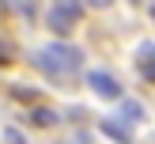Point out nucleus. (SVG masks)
Returning a JSON list of instances; mask_svg holds the SVG:
<instances>
[{
    "label": "nucleus",
    "instance_id": "7ed1b4c3",
    "mask_svg": "<svg viewBox=\"0 0 155 144\" xmlns=\"http://www.w3.org/2000/svg\"><path fill=\"white\" fill-rule=\"evenodd\" d=\"M87 87L95 91V95L102 99H125V87L117 83V76H110L106 68H95V72H87Z\"/></svg>",
    "mask_w": 155,
    "mask_h": 144
},
{
    "label": "nucleus",
    "instance_id": "1a4fd4ad",
    "mask_svg": "<svg viewBox=\"0 0 155 144\" xmlns=\"http://www.w3.org/2000/svg\"><path fill=\"white\" fill-rule=\"evenodd\" d=\"M15 57V49H12V45H0V61H12Z\"/></svg>",
    "mask_w": 155,
    "mask_h": 144
},
{
    "label": "nucleus",
    "instance_id": "f03ea898",
    "mask_svg": "<svg viewBox=\"0 0 155 144\" xmlns=\"http://www.w3.org/2000/svg\"><path fill=\"white\" fill-rule=\"evenodd\" d=\"M45 23H49L53 34L64 38L68 30L80 23V4H76V0H61V4H53V8H49V15H45Z\"/></svg>",
    "mask_w": 155,
    "mask_h": 144
},
{
    "label": "nucleus",
    "instance_id": "6e6552de",
    "mask_svg": "<svg viewBox=\"0 0 155 144\" xmlns=\"http://www.w3.org/2000/svg\"><path fill=\"white\" fill-rule=\"evenodd\" d=\"M15 99H27V102H42V91L38 87H12Z\"/></svg>",
    "mask_w": 155,
    "mask_h": 144
},
{
    "label": "nucleus",
    "instance_id": "f8f14e48",
    "mask_svg": "<svg viewBox=\"0 0 155 144\" xmlns=\"http://www.w3.org/2000/svg\"><path fill=\"white\" fill-rule=\"evenodd\" d=\"M129 4H136V0H129Z\"/></svg>",
    "mask_w": 155,
    "mask_h": 144
},
{
    "label": "nucleus",
    "instance_id": "423d86ee",
    "mask_svg": "<svg viewBox=\"0 0 155 144\" xmlns=\"http://www.w3.org/2000/svg\"><path fill=\"white\" fill-rule=\"evenodd\" d=\"M121 121H125V125L144 121V106H140V102H133V99H125V102H121Z\"/></svg>",
    "mask_w": 155,
    "mask_h": 144
},
{
    "label": "nucleus",
    "instance_id": "9b49d317",
    "mask_svg": "<svg viewBox=\"0 0 155 144\" xmlns=\"http://www.w3.org/2000/svg\"><path fill=\"white\" fill-rule=\"evenodd\" d=\"M72 144H87V136H76V140H72Z\"/></svg>",
    "mask_w": 155,
    "mask_h": 144
},
{
    "label": "nucleus",
    "instance_id": "0eeeda50",
    "mask_svg": "<svg viewBox=\"0 0 155 144\" xmlns=\"http://www.w3.org/2000/svg\"><path fill=\"white\" fill-rule=\"evenodd\" d=\"M30 121H34V125H57V114L45 110V106H38V110L30 114Z\"/></svg>",
    "mask_w": 155,
    "mask_h": 144
},
{
    "label": "nucleus",
    "instance_id": "9d476101",
    "mask_svg": "<svg viewBox=\"0 0 155 144\" xmlns=\"http://www.w3.org/2000/svg\"><path fill=\"white\" fill-rule=\"evenodd\" d=\"M87 4H95V8H110L114 0H87Z\"/></svg>",
    "mask_w": 155,
    "mask_h": 144
},
{
    "label": "nucleus",
    "instance_id": "20e7f679",
    "mask_svg": "<svg viewBox=\"0 0 155 144\" xmlns=\"http://www.w3.org/2000/svg\"><path fill=\"white\" fill-rule=\"evenodd\" d=\"M102 133L110 136V140H117V144H129V140H133V125H125L121 118H106L102 121Z\"/></svg>",
    "mask_w": 155,
    "mask_h": 144
},
{
    "label": "nucleus",
    "instance_id": "f257e3e1",
    "mask_svg": "<svg viewBox=\"0 0 155 144\" xmlns=\"http://www.w3.org/2000/svg\"><path fill=\"white\" fill-rule=\"evenodd\" d=\"M34 65L42 68L45 76L61 80V76H68V72H80L83 49L72 45V42H49V45H42V49H34Z\"/></svg>",
    "mask_w": 155,
    "mask_h": 144
},
{
    "label": "nucleus",
    "instance_id": "39448f33",
    "mask_svg": "<svg viewBox=\"0 0 155 144\" xmlns=\"http://www.w3.org/2000/svg\"><path fill=\"white\" fill-rule=\"evenodd\" d=\"M151 57H155V42H144V45H140V53H136V61H140V76H144V80H151V76H155Z\"/></svg>",
    "mask_w": 155,
    "mask_h": 144
}]
</instances>
